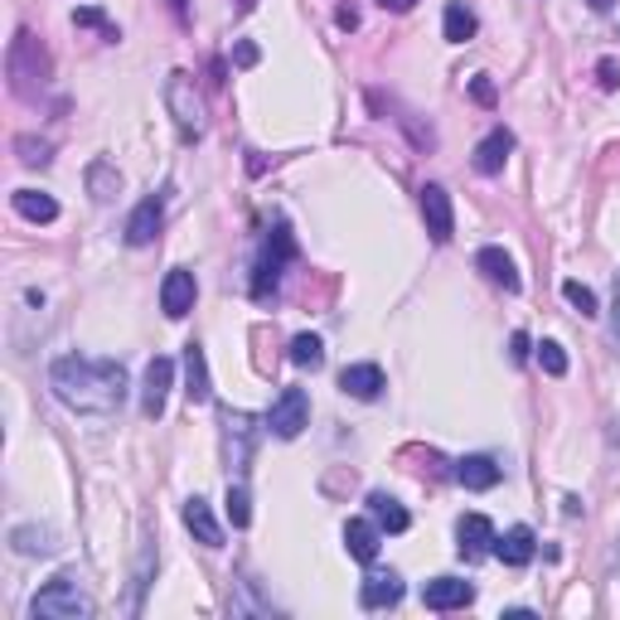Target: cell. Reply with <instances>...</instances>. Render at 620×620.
<instances>
[{"instance_id":"cell-17","label":"cell","mask_w":620,"mask_h":620,"mask_svg":"<svg viewBox=\"0 0 620 620\" xmlns=\"http://www.w3.org/2000/svg\"><path fill=\"white\" fill-rule=\"evenodd\" d=\"M10 547H15L20 557H54L59 533L49 529V524H20V529H10Z\"/></svg>"},{"instance_id":"cell-15","label":"cell","mask_w":620,"mask_h":620,"mask_svg":"<svg viewBox=\"0 0 620 620\" xmlns=\"http://www.w3.org/2000/svg\"><path fill=\"white\" fill-rule=\"evenodd\" d=\"M184 529L194 533V543H204V547H223V524L214 519V509H209V500H184Z\"/></svg>"},{"instance_id":"cell-40","label":"cell","mask_w":620,"mask_h":620,"mask_svg":"<svg viewBox=\"0 0 620 620\" xmlns=\"http://www.w3.org/2000/svg\"><path fill=\"white\" fill-rule=\"evenodd\" d=\"M335 20H339V25H345V29H354V25H359V10H349V5H345Z\"/></svg>"},{"instance_id":"cell-2","label":"cell","mask_w":620,"mask_h":620,"mask_svg":"<svg viewBox=\"0 0 620 620\" xmlns=\"http://www.w3.org/2000/svg\"><path fill=\"white\" fill-rule=\"evenodd\" d=\"M5 74H10V92L25 98V102H35L39 92L49 88V78H54V59H49V49L39 44L35 29H15L10 54H5Z\"/></svg>"},{"instance_id":"cell-34","label":"cell","mask_w":620,"mask_h":620,"mask_svg":"<svg viewBox=\"0 0 620 620\" xmlns=\"http://www.w3.org/2000/svg\"><path fill=\"white\" fill-rule=\"evenodd\" d=\"M470 98L480 102V107H494V82H490V74L470 78Z\"/></svg>"},{"instance_id":"cell-29","label":"cell","mask_w":620,"mask_h":620,"mask_svg":"<svg viewBox=\"0 0 620 620\" xmlns=\"http://www.w3.org/2000/svg\"><path fill=\"white\" fill-rule=\"evenodd\" d=\"M223 509H229V524H233V529H247V524H253V500H247L243 480L229 485V500H223Z\"/></svg>"},{"instance_id":"cell-41","label":"cell","mask_w":620,"mask_h":620,"mask_svg":"<svg viewBox=\"0 0 620 620\" xmlns=\"http://www.w3.org/2000/svg\"><path fill=\"white\" fill-rule=\"evenodd\" d=\"M378 5H384V10H398V15H402V10H412L417 0H378Z\"/></svg>"},{"instance_id":"cell-32","label":"cell","mask_w":620,"mask_h":620,"mask_svg":"<svg viewBox=\"0 0 620 620\" xmlns=\"http://www.w3.org/2000/svg\"><path fill=\"white\" fill-rule=\"evenodd\" d=\"M74 25L78 29H102V39H112V44L121 39V29L107 25V15H102V10H74Z\"/></svg>"},{"instance_id":"cell-18","label":"cell","mask_w":620,"mask_h":620,"mask_svg":"<svg viewBox=\"0 0 620 620\" xmlns=\"http://www.w3.org/2000/svg\"><path fill=\"white\" fill-rule=\"evenodd\" d=\"M339 388H345V398L374 402L388 384H384V369H378V364H349L345 374H339Z\"/></svg>"},{"instance_id":"cell-30","label":"cell","mask_w":620,"mask_h":620,"mask_svg":"<svg viewBox=\"0 0 620 620\" xmlns=\"http://www.w3.org/2000/svg\"><path fill=\"white\" fill-rule=\"evenodd\" d=\"M15 155H20V165H29V170H44V165L54 160L49 141H35V137H15Z\"/></svg>"},{"instance_id":"cell-26","label":"cell","mask_w":620,"mask_h":620,"mask_svg":"<svg viewBox=\"0 0 620 620\" xmlns=\"http://www.w3.org/2000/svg\"><path fill=\"white\" fill-rule=\"evenodd\" d=\"M456 480L465 490H494L500 485V465H494V456H465L456 465Z\"/></svg>"},{"instance_id":"cell-11","label":"cell","mask_w":620,"mask_h":620,"mask_svg":"<svg viewBox=\"0 0 620 620\" xmlns=\"http://www.w3.org/2000/svg\"><path fill=\"white\" fill-rule=\"evenodd\" d=\"M494 524L485 519V514H461V524H456V547H461V557H494Z\"/></svg>"},{"instance_id":"cell-31","label":"cell","mask_w":620,"mask_h":620,"mask_svg":"<svg viewBox=\"0 0 620 620\" xmlns=\"http://www.w3.org/2000/svg\"><path fill=\"white\" fill-rule=\"evenodd\" d=\"M563 296H567V306L582 310L586 320L596 315V292H592V286H582V282H563Z\"/></svg>"},{"instance_id":"cell-12","label":"cell","mask_w":620,"mask_h":620,"mask_svg":"<svg viewBox=\"0 0 620 620\" xmlns=\"http://www.w3.org/2000/svg\"><path fill=\"white\" fill-rule=\"evenodd\" d=\"M160 223H165V199H160V194H151V199H141L137 209H131V219H127V243H131V247H151L155 237H160Z\"/></svg>"},{"instance_id":"cell-13","label":"cell","mask_w":620,"mask_h":620,"mask_svg":"<svg viewBox=\"0 0 620 620\" xmlns=\"http://www.w3.org/2000/svg\"><path fill=\"white\" fill-rule=\"evenodd\" d=\"M194 296H199V286H194V272H184V267H175L170 276L160 282V310L170 320H184L194 310Z\"/></svg>"},{"instance_id":"cell-23","label":"cell","mask_w":620,"mask_h":620,"mask_svg":"<svg viewBox=\"0 0 620 620\" xmlns=\"http://www.w3.org/2000/svg\"><path fill=\"white\" fill-rule=\"evenodd\" d=\"M509 151H514V137L504 127H494L490 137L475 146V170H480V175H500L504 160H509Z\"/></svg>"},{"instance_id":"cell-36","label":"cell","mask_w":620,"mask_h":620,"mask_svg":"<svg viewBox=\"0 0 620 620\" xmlns=\"http://www.w3.org/2000/svg\"><path fill=\"white\" fill-rule=\"evenodd\" d=\"M602 88H620V64L616 59H602Z\"/></svg>"},{"instance_id":"cell-9","label":"cell","mask_w":620,"mask_h":620,"mask_svg":"<svg viewBox=\"0 0 620 620\" xmlns=\"http://www.w3.org/2000/svg\"><path fill=\"white\" fill-rule=\"evenodd\" d=\"M422 219H427L431 243H451L456 233V214H451V194L441 184H422Z\"/></svg>"},{"instance_id":"cell-14","label":"cell","mask_w":620,"mask_h":620,"mask_svg":"<svg viewBox=\"0 0 620 620\" xmlns=\"http://www.w3.org/2000/svg\"><path fill=\"white\" fill-rule=\"evenodd\" d=\"M402 602V577L392 572H369L364 582H359V606L364 611H388V606H398Z\"/></svg>"},{"instance_id":"cell-5","label":"cell","mask_w":620,"mask_h":620,"mask_svg":"<svg viewBox=\"0 0 620 620\" xmlns=\"http://www.w3.org/2000/svg\"><path fill=\"white\" fill-rule=\"evenodd\" d=\"M219 427H223V465H229V475H243L247 465H253L257 417H253V412L223 408V412H219Z\"/></svg>"},{"instance_id":"cell-20","label":"cell","mask_w":620,"mask_h":620,"mask_svg":"<svg viewBox=\"0 0 620 620\" xmlns=\"http://www.w3.org/2000/svg\"><path fill=\"white\" fill-rule=\"evenodd\" d=\"M475 267H480L494 286H504V292H519V286H524L519 267H514V257L504 253V247H480V253H475Z\"/></svg>"},{"instance_id":"cell-6","label":"cell","mask_w":620,"mask_h":620,"mask_svg":"<svg viewBox=\"0 0 620 620\" xmlns=\"http://www.w3.org/2000/svg\"><path fill=\"white\" fill-rule=\"evenodd\" d=\"M296 257V243H292V233H286V223H276L272 233H267V247H262V257H257V272H253V296L257 301H267V296L282 286V272H286V262Z\"/></svg>"},{"instance_id":"cell-27","label":"cell","mask_w":620,"mask_h":620,"mask_svg":"<svg viewBox=\"0 0 620 620\" xmlns=\"http://www.w3.org/2000/svg\"><path fill=\"white\" fill-rule=\"evenodd\" d=\"M441 29H447V39L451 44H465V39H475V15L465 5H447V15H441Z\"/></svg>"},{"instance_id":"cell-37","label":"cell","mask_w":620,"mask_h":620,"mask_svg":"<svg viewBox=\"0 0 620 620\" xmlns=\"http://www.w3.org/2000/svg\"><path fill=\"white\" fill-rule=\"evenodd\" d=\"M592 10H602V15L611 20L616 29H620V0H592Z\"/></svg>"},{"instance_id":"cell-21","label":"cell","mask_w":620,"mask_h":620,"mask_svg":"<svg viewBox=\"0 0 620 620\" xmlns=\"http://www.w3.org/2000/svg\"><path fill=\"white\" fill-rule=\"evenodd\" d=\"M184 392H190V402H209V359H204V345H184Z\"/></svg>"},{"instance_id":"cell-25","label":"cell","mask_w":620,"mask_h":620,"mask_svg":"<svg viewBox=\"0 0 620 620\" xmlns=\"http://www.w3.org/2000/svg\"><path fill=\"white\" fill-rule=\"evenodd\" d=\"M88 194H92L98 204H112V199L121 194V170H117L112 160H102V155L88 165Z\"/></svg>"},{"instance_id":"cell-33","label":"cell","mask_w":620,"mask_h":620,"mask_svg":"<svg viewBox=\"0 0 620 620\" xmlns=\"http://www.w3.org/2000/svg\"><path fill=\"white\" fill-rule=\"evenodd\" d=\"M539 364H543V374H553V378L567 374V354H563L557 339H543V345H539Z\"/></svg>"},{"instance_id":"cell-19","label":"cell","mask_w":620,"mask_h":620,"mask_svg":"<svg viewBox=\"0 0 620 620\" xmlns=\"http://www.w3.org/2000/svg\"><path fill=\"white\" fill-rule=\"evenodd\" d=\"M378 543H384V529H378L374 519H349L345 524V553L354 557V563H374Z\"/></svg>"},{"instance_id":"cell-8","label":"cell","mask_w":620,"mask_h":620,"mask_svg":"<svg viewBox=\"0 0 620 620\" xmlns=\"http://www.w3.org/2000/svg\"><path fill=\"white\" fill-rule=\"evenodd\" d=\"M170 388H175V364L165 354H155L151 364H146V378H141V412L155 422L165 412V398H170Z\"/></svg>"},{"instance_id":"cell-16","label":"cell","mask_w":620,"mask_h":620,"mask_svg":"<svg viewBox=\"0 0 620 620\" xmlns=\"http://www.w3.org/2000/svg\"><path fill=\"white\" fill-rule=\"evenodd\" d=\"M533 553H539V539H533L529 524H514L504 539H494V557H500L504 567H529Z\"/></svg>"},{"instance_id":"cell-7","label":"cell","mask_w":620,"mask_h":620,"mask_svg":"<svg viewBox=\"0 0 620 620\" xmlns=\"http://www.w3.org/2000/svg\"><path fill=\"white\" fill-rule=\"evenodd\" d=\"M267 427H272V437H282V441L301 437V431L310 427V398H306V388H286L282 398L272 402V412H267Z\"/></svg>"},{"instance_id":"cell-4","label":"cell","mask_w":620,"mask_h":620,"mask_svg":"<svg viewBox=\"0 0 620 620\" xmlns=\"http://www.w3.org/2000/svg\"><path fill=\"white\" fill-rule=\"evenodd\" d=\"M165 107H170L175 127H180L184 141H199L204 127H209V117H204V98L199 88H194V78L184 74V68H175L170 78H165Z\"/></svg>"},{"instance_id":"cell-10","label":"cell","mask_w":620,"mask_h":620,"mask_svg":"<svg viewBox=\"0 0 620 620\" xmlns=\"http://www.w3.org/2000/svg\"><path fill=\"white\" fill-rule=\"evenodd\" d=\"M475 602V586L461 582V577H431L427 586H422V606L427 611H461V606Z\"/></svg>"},{"instance_id":"cell-38","label":"cell","mask_w":620,"mask_h":620,"mask_svg":"<svg viewBox=\"0 0 620 620\" xmlns=\"http://www.w3.org/2000/svg\"><path fill=\"white\" fill-rule=\"evenodd\" d=\"M233 59H237L243 68H253V64H257V44H237V54H233Z\"/></svg>"},{"instance_id":"cell-22","label":"cell","mask_w":620,"mask_h":620,"mask_svg":"<svg viewBox=\"0 0 620 620\" xmlns=\"http://www.w3.org/2000/svg\"><path fill=\"white\" fill-rule=\"evenodd\" d=\"M10 204H15V214L25 223H54L59 219V199L44 190H15L10 194Z\"/></svg>"},{"instance_id":"cell-24","label":"cell","mask_w":620,"mask_h":620,"mask_svg":"<svg viewBox=\"0 0 620 620\" xmlns=\"http://www.w3.org/2000/svg\"><path fill=\"white\" fill-rule=\"evenodd\" d=\"M369 519H374L384 533H408V524H412L408 509H402V504L392 500V494H384V490L369 494Z\"/></svg>"},{"instance_id":"cell-28","label":"cell","mask_w":620,"mask_h":620,"mask_svg":"<svg viewBox=\"0 0 620 620\" xmlns=\"http://www.w3.org/2000/svg\"><path fill=\"white\" fill-rule=\"evenodd\" d=\"M292 364L296 369H320L325 364V345H320L315 335H296L292 339Z\"/></svg>"},{"instance_id":"cell-3","label":"cell","mask_w":620,"mask_h":620,"mask_svg":"<svg viewBox=\"0 0 620 620\" xmlns=\"http://www.w3.org/2000/svg\"><path fill=\"white\" fill-rule=\"evenodd\" d=\"M29 611H35V620H88L92 616V596L82 592L68 572H59L35 592Z\"/></svg>"},{"instance_id":"cell-35","label":"cell","mask_w":620,"mask_h":620,"mask_svg":"<svg viewBox=\"0 0 620 620\" xmlns=\"http://www.w3.org/2000/svg\"><path fill=\"white\" fill-rule=\"evenodd\" d=\"M509 359H514V364L529 359V335H524V330H514V335H509Z\"/></svg>"},{"instance_id":"cell-1","label":"cell","mask_w":620,"mask_h":620,"mask_svg":"<svg viewBox=\"0 0 620 620\" xmlns=\"http://www.w3.org/2000/svg\"><path fill=\"white\" fill-rule=\"evenodd\" d=\"M49 388L64 408L88 412V417H112L127 402V369L117 359H88V354H59L49 364Z\"/></svg>"},{"instance_id":"cell-42","label":"cell","mask_w":620,"mask_h":620,"mask_svg":"<svg viewBox=\"0 0 620 620\" xmlns=\"http://www.w3.org/2000/svg\"><path fill=\"white\" fill-rule=\"evenodd\" d=\"M257 5V0H237V10H253Z\"/></svg>"},{"instance_id":"cell-39","label":"cell","mask_w":620,"mask_h":620,"mask_svg":"<svg viewBox=\"0 0 620 620\" xmlns=\"http://www.w3.org/2000/svg\"><path fill=\"white\" fill-rule=\"evenodd\" d=\"M611 335H616V345H620V276H616V301H611Z\"/></svg>"}]
</instances>
